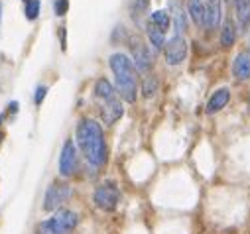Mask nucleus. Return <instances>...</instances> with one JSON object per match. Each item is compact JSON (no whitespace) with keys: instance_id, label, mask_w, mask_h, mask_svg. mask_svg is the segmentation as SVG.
<instances>
[{"instance_id":"nucleus-10","label":"nucleus","mask_w":250,"mask_h":234,"mask_svg":"<svg viewBox=\"0 0 250 234\" xmlns=\"http://www.w3.org/2000/svg\"><path fill=\"white\" fill-rule=\"evenodd\" d=\"M101 112H103L104 124H114V122L120 118V116H122V104H120L118 98H114V100H110V102H104Z\"/></svg>"},{"instance_id":"nucleus-20","label":"nucleus","mask_w":250,"mask_h":234,"mask_svg":"<svg viewBox=\"0 0 250 234\" xmlns=\"http://www.w3.org/2000/svg\"><path fill=\"white\" fill-rule=\"evenodd\" d=\"M156 91H158V79L152 75V77H148V79L144 81L142 93H144V97H146V98H150V97H154V95H156Z\"/></svg>"},{"instance_id":"nucleus-18","label":"nucleus","mask_w":250,"mask_h":234,"mask_svg":"<svg viewBox=\"0 0 250 234\" xmlns=\"http://www.w3.org/2000/svg\"><path fill=\"white\" fill-rule=\"evenodd\" d=\"M234 38H236V30H234L232 22H227V24L223 26V34H221V43H223L225 47H229V45H232V43H234Z\"/></svg>"},{"instance_id":"nucleus-24","label":"nucleus","mask_w":250,"mask_h":234,"mask_svg":"<svg viewBox=\"0 0 250 234\" xmlns=\"http://www.w3.org/2000/svg\"><path fill=\"white\" fill-rule=\"evenodd\" d=\"M0 26H2V2H0Z\"/></svg>"},{"instance_id":"nucleus-22","label":"nucleus","mask_w":250,"mask_h":234,"mask_svg":"<svg viewBox=\"0 0 250 234\" xmlns=\"http://www.w3.org/2000/svg\"><path fill=\"white\" fill-rule=\"evenodd\" d=\"M45 95H47V87H45V85H40V87L36 89V97H34V102H36V104L40 106V104L43 102Z\"/></svg>"},{"instance_id":"nucleus-27","label":"nucleus","mask_w":250,"mask_h":234,"mask_svg":"<svg viewBox=\"0 0 250 234\" xmlns=\"http://www.w3.org/2000/svg\"><path fill=\"white\" fill-rule=\"evenodd\" d=\"M24 2H28V0H24Z\"/></svg>"},{"instance_id":"nucleus-7","label":"nucleus","mask_w":250,"mask_h":234,"mask_svg":"<svg viewBox=\"0 0 250 234\" xmlns=\"http://www.w3.org/2000/svg\"><path fill=\"white\" fill-rule=\"evenodd\" d=\"M77 171V148L73 144V140H67L61 150V157H59V173L63 177H69Z\"/></svg>"},{"instance_id":"nucleus-25","label":"nucleus","mask_w":250,"mask_h":234,"mask_svg":"<svg viewBox=\"0 0 250 234\" xmlns=\"http://www.w3.org/2000/svg\"><path fill=\"white\" fill-rule=\"evenodd\" d=\"M0 144H2V132H0Z\"/></svg>"},{"instance_id":"nucleus-4","label":"nucleus","mask_w":250,"mask_h":234,"mask_svg":"<svg viewBox=\"0 0 250 234\" xmlns=\"http://www.w3.org/2000/svg\"><path fill=\"white\" fill-rule=\"evenodd\" d=\"M118 201H120V191H118V187L114 183L108 181V183H103V185L97 187V191H95V205L99 209L112 211V209H116Z\"/></svg>"},{"instance_id":"nucleus-9","label":"nucleus","mask_w":250,"mask_h":234,"mask_svg":"<svg viewBox=\"0 0 250 234\" xmlns=\"http://www.w3.org/2000/svg\"><path fill=\"white\" fill-rule=\"evenodd\" d=\"M232 73L238 81H246L250 77V49H244L236 55L234 65H232Z\"/></svg>"},{"instance_id":"nucleus-28","label":"nucleus","mask_w":250,"mask_h":234,"mask_svg":"<svg viewBox=\"0 0 250 234\" xmlns=\"http://www.w3.org/2000/svg\"><path fill=\"white\" fill-rule=\"evenodd\" d=\"M234 2H238V0H234Z\"/></svg>"},{"instance_id":"nucleus-6","label":"nucleus","mask_w":250,"mask_h":234,"mask_svg":"<svg viewBox=\"0 0 250 234\" xmlns=\"http://www.w3.org/2000/svg\"><path fill=\"white\" fill-rule=\"evenodd\" d=\"M164 55H166V61L169 65H179L185 55H187V43L183 39L181 34H175L173 38H169L164 45Z\"/></svg>"},{"instance_id":"nucleus-15","label":"nucleus","mask_w":250,"mask_h":234,"mask_svg":"<svg viewBox=\"0 0 250 234\" xmlns=\"http://www.w3.org/2000/svg\"><path fill=\"white\" fill-rule=\"evenodd\" d=\"M148 38H150V43H152V47L156 49V51H160L164 45H166V38H164V32L158 28V26H154L152 22H148Z\"/></svg>"},{"instance_id":"nucleus-13","label":"nucleus","mask_w":250,"mask_h":234,"mask_svg":"<svg viewBox=\"0 0 250 234\" xmlns=\"http://www.w3.org/2000/svg\"><path fill=\"white\" fill-rule=\"evenodd\" d=\"M189 14L193 18L195 24L199 26H205V20H207V6L203 0H189Z\"/></svg>"},{"instance_id":"nucleus-8","label":"nucleus","mask_w":250,"mask_h":234,"mask_svg":"<svg viewBox=\"0 0 250 234\" xmlns=\"http://www.w3.org/2000/svg\"><path fill=\"white\" fill-rule=\"evenodd\" d=\"M130 49H132V57H134V61H136V67L140 69V71H146V69H150L152 67V55H150V51H148V47L136 38V39H132V45H130Z\"/></svg>"},{"instance_id":"nucleus-3","label":"nucleus","mask_w":250,"mask_h":234,"mask_svg":"<svg viewBox=\"0 0 250 234\" xmlns=\"http://www.w3.org/2000/svg\"><path fill=\"white\" fill-rule=\"evenodd\" d=\"M77 222H79L77 213L69 209H61L51 218L40 222L36 226V234H69L77 226Z\"/></svg>"},{"instance_id":"nucleus-23","label":"nucleus","mask_w":250,"mask_h":234,"mask_svg":"<svg viewBox=\"0 0 250 234\" xmlns=\"http://www.w3.org/2000/svg\"><path fill=\"white\" fill-rule=\"evenodd\" d=\"M148 8V0H136L134 2V18L140 16V12H144Z\"/></svg>"},{"instance_id":"nucleus-11","label":"nucleus","mask_w":250,"mask_h":234,"mask_svg":"<svg viewBox=\"0 0 250 234\" xmlns=\"http://www.w3.org/2000/svg\"><path fill=\"white\" fill-rule=\"evenodd\" d=\"M95 97L104 104V102L114 100V98H116V93H114L112 85H110L106 79H99V81L95 83Z\"/></svg>"},{"instance_id":"nucleus-5","label":"nucleus","mask_w":250,"mask_h":234,"mask_svg":"<svg viewBox=\"0 0 250 234\" xmlns=\"http://www.w3.org/2000/svg\"><path fill=\"white\" fill-rule=\"evenodd\" d=\"M71 197V187L67 183H51L45 191V199H43V209L45 211H55L63 205L67 199Z\"/></svg>"},{"instance_id":"nucleus-2","label":"nucleus","mask_w":250,"mask_h":234,"mask_svg":"<svg viewBox=\"0 0 250 234\" xmlns=\"http://www.w3.org/2000/svg\"><path fill=\"white\" fill-rule=\"evenodd\" d=\"M110 69L116 77V89L120 97L126 102L136 100V69L132 61L124 53H114L110 55Z\"/></svg>"},{"instance_id":"nucleus-26","label":"nucleus","mask_w":250,"mask_h":234,"mask_svg":"<svg viewBox=\"0 0 250 234\" xmlns=\"http://www.w3.org/2000/svg\"><path fill=\"white\" fill-rule=\"evenodd\" d=\"M211 2H217V0H211Z\"/></svg>"},{"instance_id":"nucleus-19","label":"nucleus","mask_w":250,"mask_h":234,"mask_svg":"<svg viewBox=\"0 0 250 234\" xmlns=\"http://www.w3.org/2000/svg\"><path fill=\"white\" fill-rule=\"evenodd\" d=\"M26 18L32 22V20H36L38 16H40V0H28L26 2Z\"/></svg>"},{"instance_id":"nucleus-12","label":"nucleus","mask_w":250,"mask_h":234,"mask_svg":"<svg viewBox=\"0 0 250 234\" xmlns=\"http://www.w3.org/2000/svg\"><path fill=\"white\" fill-rule=\"evenodd\" d=\"M229 98H230L229 89H219V91H217V93H215V95L209 98V102H207V112H209V114L219 112L221 108H225V106H227Z\"/></svg>"},{"instance_id":"nucleus-17","label":"nucleus","mask_w":250,"mask_h":234,"mask_svg":"<svg viewBox=\"0 0 250 234\" xmlns=\"http://www.w3.org/2000/svg\"><path fill=\"white\" fill-rule=\"evenodd\" d=\"M150 22H152L154 26H158L162 32H166V30L169 28V14H167L166 10H158V12H154V14L150 16Z\"/></svg>"},{"instance_id":"nucleus-14","label":"nucleus","mask_w":250,"mask_h":234,"mask_svg":"<svg viewBox=\"0 0 250 234\" xmlns=\"http://www.w3.org/2000/svg\"><path fill=\"white\" fill-rule=\"evenodd\" d=\"M236 16L240 30H246L250 24V0H238L236 2Z\"/></svg>"},{"instance_id":"nucleus-1","label":"nucleus","mask_w":250,"mask_h":234,"mask_svg":"<svg viewBox=\"0 0 250 234\" xmlns=\"http://www.w3.org/2000/svg\"><path fill=\"white\" fill-rule=\"evenodd\" d=\"M77 144L87 157V161L95 167L103 165L106 159V144L104 134L99 122L95 120H81L77 126Z\"/></svg>"},{"instance_id":"nucleus-16","label":"nucleus","mask_w":250,"mask_h":234,"mask_svg":"<svg viewBox=\"0 0 250 234\" xmlns=\"http://www.w3.org/2000/svg\"><path fill=\"white\" fill-rule=\"evenodd\" d=\"M221 22V6L219 2H211V6H207V20L205 26L207 28H217Z\"/></svg>"},{"instance_id":"nucleus-21","label":"nucleus","mask_w":250,"mask_h":234,"mask_svg":"<svg viewBox=\"0 0 250 234\" xmlns=\"http://www.w3.org/2000/svg\"><path fill=\"white\" fill-rule=\"evenodd\" d=\"M53 10L57 16H65L69 10V0H55L53 2Z\"/></svg>"}]
</instances>
